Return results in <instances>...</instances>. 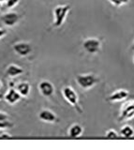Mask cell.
Returning a JSON list of instances; mask_svg holds the SVG:
<instances>
[{"label":"cell","instance_id":"6da1fadb","mask_svg":"<svg viewBox=\"0 0 134 150\" xmlns=\"http://www.w3.org/2000/svg\"><path fill=\"white\" fill-rule=\"evenodd\" d=\"M71 6L70 4L65 5H57L56 7L54 8L53 15H54V21H53V26L54 28L61 27L71 11Z\"/></svg>","mask_w":134,"mask_h":150},{"label":"cell","instance_id":"7a4b0ae2","mask_svg":"<svg viewBox=\"0 0 134 150\" xmlns=\"http://www.w3.org/2000/svg\"><path fill=\"white\" fill-rule=\"evenodd\" d=\"M75 81L79 87H81L83 90L87 91L93 88L99 82V78L94 73H85L77 75Z\"/></svg>","mask_w":134,"mask_h":150},{"label":"cell","instance_id":"3957f363","mask_svg":"<svg viewBox=\"0 0 134 150\" xmlns=\"http://www.w3.org/2000/svg\"><path fill=\"white\" fill-rule=\"evenodd\" d=\"M62 95L63 98H65L68 103L75 108L76 111H78L81 114L82 112V108L80 106V102H79V97H78L77 92L73 89L71 86H64L62 89Z\"/></svg>","mask_w":134,"mask_h":150},{"label":"cell","instance_id":"277c9868","mask_svg":"<svg viewBox=\"0 0 134 150\" xmlns=\"http://www.w3.org/2000/svg\"><path fill=\"white\" fill-rule=\"evenodd\" d=\"M101 41L98 38H87L83 42V49L89 54H96L101 51Z\"/></svg>","mask_w":134,"mask_h":150},{"label":"cell","instance_id":"5b68a950","mask_svg":"<svg viewBox=\"0 0 134 150\" xmlns=\"http://www.w3.org/2000/svg\"><path fill=\"white\" fill-rule=\"evenodd\" d=\"M134 118V100H128L122 104L118 115V122H127Z\"/></svg>","mask_w":134,"mask_h":150},{"label":"cell","instance_id":"8992f818","mask_svg":"<svg viewBox=\"0 0 134 150\" xmlns=\"http://www.w3.org/2000/svg\"><path fill=\"white\" fill-rule=\"evenodd\" d=\"M12 49L14 51V53L18 54L21 57H25V56L29 55L33 48H32V45L27 41H18L16 43L13 44Z\"/></svg>","mask_w":134,"mask_h":150},{"label":"cell","instance_id":"52a82bcc","mask_svg":"<svg viewBox=\"0 0 134 150\" xmlns=\"http://www.w3.org/2000/svg\"><path fill=\"white\" fill-rule=\"evenodd\" d=\"M20 14L15 11H8L2 14L0 17V20L3 23V25L7 27H13L15 26L20 21Z\"/></svg>","mask_w":134,"mask_h":150},{"label":"cell","instance_id":"ba28073f","mask_svg":"<svg viewBox=\"0 0 134 150\" xmlns=\"http://www.w3.org/2000/svg\"><path fill=\"white\" fill-rule=\"evenodd\" d=\"M40 95L44 98H51L54 94V86L48 80H42L38 86Z\"/></svg>","mask_w":134,"mask_h":150},{"label":"cell","instance_id":"9c48e42d","mask_svg":"<svg viewBox=\"0 0 134 150\" xmlns=\"http://www.w3.org/2000/svg\"><path fill=\"white\" fill-rule=\"evenodd\" d=\"M129 96V92L126 89H117V90L114 91L112 94H110L107 98V100L110 102H121L126 100Z\"/></svg>","mask_w":134,"mask_h":150},{"label":"cell","instance_id":"30bf717a","mask_svg":"<svg viewBox=\"0 0 134 150\" xmlns=\"http://www.w3.org/2000/svg\"><path fill=\"white\" fill-rule=\"evenodd\" d=\"M39 119L45 123H56L58 117L55 112L50 109H42L39 112Z\"/></svg>","mask_w":134,"mask_h":150},{"label":"cell","instance_id":"8fae6325","mask_svg":"<svg viewBox=\"0 0 134 150\" xmlns=\"http://www.w3.org/2000/svg\"><path fill=\"white\" fill-rule=\"evenodd\" d=\"M22 98V96L20 95L15 88H10L4 95V100L10 105H14L18 103Z\"/></svg>","mask_w":134,"mask_h":150},{"label":"cell","instance_id":"7c38bea8","mask_svg":"<svg viewBox=\"0 0 134 150\" xmlns=\"http://www.w3.org/2000/svg\"><path fill=\"white\" fill-rule=\"evenodd\" d=\"M83 134H84V127L81 124H78V123L72 124L70 128H68V135L70 136L71 138H73V139L79 138Z\"/></svg>","mask_w":134,"mask_h":150},{"label":"cell","instance_id":"4fadbf2b","mask_svg":"<svg viewBox=\"0 0 134 150\" xmlns=\"http://www.w3.org/2000/svg\"><path fill=\"white\" fill-rule=\"evenodd\" d=\"M24 73V69H23L20 66H18L16 64H11L8 65L6 69V74L8 77L11 78H16L18 76H20Z\"/></svg>","mask_w":134,"mask_h":150},{"label":"cell","instance_id":"5bb4252c","mask_svg":"<svg viewBox=\"0 0 134 150\" xmlns=\"http://www.w3.org/2000/svg\"><path fill=\"white\" fill-rule=\"evenodd\" d=\"M15 89L18 91V93L22 96V98H27L30 95L31 92V86L28 82H21L16 86Z\"/></svg>","mask_w":134,"mask_h":150},{"label":"cell","instance_id":"9a60e30c","mask_svg":"<svg viewBox=\"0 0 134 150\" xmlns=\"http://www.w3.org/2000/svg\"><path fill=\"white\" fill-rule=\"evenodd\" d=\"M120 136L125 139H130L134 137V129L130 125H124L120 129Z\"/></svg>","mask_w":134,"mask_h":150},{"label":"cell","instance_id":"2e32d148","mask_svg":"<svg viewBox=\"0 0 134 150\" xmlns=\"http://www.w3.org/2000/svg\"><path fill=\"white\" fill-rule=\"evenodd\" d=\"M108 1L112 4L113 6L116 7V8H120V7L128 4L130 0H108Z\"/></svg>","mask_w":134,"mask_h":150},{"label":"cell","instance_id":"e0dca14e","mask_svg":"<svg viewBox=\"0 0 134 150\" xmlns=\"http://www.w3.org/2000/svg\"><path fill=\"white\" fill-rule=\"evenodd\" d=\"M118 137H119V134L117 133V131L114 129H109L106 131V133H105V138L110 139V140L117 139Z\"/></svg>","mask_w":134,"mask_h":150},{"label":"cell","instance_id":"ac0fdd59","mask_svg":"<svg viewBox=\"0 0 134 150\" xmlns=\"http://www.w3.org/2000/svg\"><path fill=\"white\" fill-rule=\"evenodd\" d=\"M13 127V124L10 120L7 121H0V130H5L8 129H11Z\"/></svg>","mask_w":134,"mask_h":150},{"label":"cell","instance_id":"d6986e66","mask_svg":"<svg viewBox=\"0 0 134 150\" xmlns=\"http://www.w3.org/2000/svg\"><path fill=\"white\" fill-rule=\"evenodd\" d=\"M19 3H20V0H7L6 6L8 8H15Z\"/></svg>","mask_w":134,"mask_h":150},{"label":"cell","instance_id":"ffe728a7","mask_svg":"<svg viewBox=\"0 0 134 150\" xmlns=\"http://www.w3.org/2000/svg\"><path fill=\"white\" fill-rule=\"evenodd\" d=\"M10 119V115L7 112L0 111V121H7Z\"/></svg>","mask_w":134,"mask_h":150},{"label":"cell","instance_id":"44dd1931","mask_svg":"<svg viewBox=\"0 0 134 150\" xmlns=\"http://www.w3.org/2000/svg\"><path fill=\"white\" fill-rule=\"evenodd\" d=\"M0 139H6V140H8V139H12V136H11L10 133L3 132V133L0 134Z\"/></svg>","mask_w":134,"mask_h":150},{"label":"cell","instance_id":"7402d4cb","mask_svg":"<svg viewBox=\"0 0 134 150\" xmlns=\"http://www.w3.org/2000/svg\"><path fill=\"white\" fill-rule=\"evenodd\" d=\"M7 35H8V30H6L5 28H0V40H2Z\"/></svg>","mask_w":134,"mask_h":150},{"label":"cell","instance_id":"603a6c76","mask_svg":"<svg viewBox=\"0 0 134 150\" xmlns=\"http://www.w3.org/2000/svg\"><path fill=\"white\" fill-rule=\"evenodd\" d=\"M2 86H3V84H2V81L0 80V90L2 89Z\"/></svg>","mask_w":134,"mask_h":150},{"label":"cell","instance_id":"cb8c5ba5","mask_svg":"<svg viewBox=\"0 0 134 150\" xmlns=\"http://www.w3.org/2000/svg\"><path fill=\"white\" fill-rule=\"evenodd\" d=\"M7 0H0V3H6Z\"/></svg>","mask_w":134,"mask_h":150},{"label":"cell","instance_id":"d4e9b609","mask_svg":"<svg viewBox=\"0 0 134 150\" xmlns=\"http://www.w3.org/2000/svg\"><path fill=\"white\" fill-rule=\"evenodd\" d=\"M1 7H2V3H0V9H1Z\"/></svg>","mask_w":134,"mask_h":150},{"label":"cell","instance_id":"484cf974","mask_svg":"<svg viewBox=\"0 0 134 150\" xmlns=\"http://www.w3.org/2000/svg\"><path fill=\"white\" fill-rule=\"evenodd\" d=\"M132 60H133V64H134V55H133V59Z\"/></svg>","mask_w":134,"mask_h":150}]
</instances>
